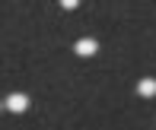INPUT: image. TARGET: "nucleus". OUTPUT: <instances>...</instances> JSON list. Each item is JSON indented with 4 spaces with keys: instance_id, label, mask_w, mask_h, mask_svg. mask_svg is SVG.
I'll return each instance as SVG.
<instances>
[{
    "instance_id": "obj_1",
    "label": "nucleus",
    "mask_w": 156,
    "mask_h": 130,
    "mask_svg": "<svg viewBox=\"0 0 156 130\" xmlns=\"http://www.w3.org/2000/svg\"><path fill=\"white\" fill-rule=\"evenodd\" d=\"M3 108H6V111H13V114H23L26 108H29V95H26V92H13V95H6Z\"/></svg>"
},
{
    "instance_id": "obj_2",
    "label": "nucleus",
    "mask_w": 156,
    "mask_h": 130,
    "mask_svg": "<svg viewBox=\"0 0 156 130\" xmlns=\"http://www.w3.org/2000/svg\"><path fill=\"white\" fill-rule=\"evenodd\" d=\"M73 51L80 54V57H93V54H99V41L96 38H76Z\"/></svg>"
},
{
    "instance_id": "obj_3",
    "label": "nucleus",
    "mask_w": 156,
    "mask_h": 130,
    "mask_svg": "<svg viewBox=\"0 0 156 130\" xmlns=\"http://www.w3.org/2000/svg\"><path fill=\"white\" fill-rule=\"evenodd\" d=\"M137 95H140V98H153V95H156V79H153V76H144V79L137 83Z\"/></svg>"
},
{
    "instance_id": "obj_4",
    "label": "nucleus",
    "mask_w": 156,
    "mask_h": 130,
    "mask_svg": "<svg viewBox=\"0 0 156 130\" xmlns=\"http://www.w3.org/2000/svg\"><path fill=\"white\" fill-rule=\"evenodd\" d=\"M61 6H64V10H76V6H80V0H61Z\"/></svg>"
}]
</instances>
